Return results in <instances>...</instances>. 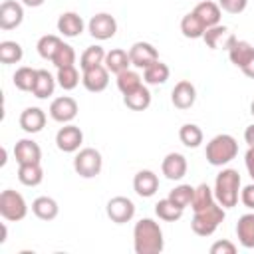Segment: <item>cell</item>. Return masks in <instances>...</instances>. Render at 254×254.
<instances>
[{"label": "cell", "instance_id": "1", "mask_svg": "<svg viewBox=\"0 0 254 254\" xmlns=\"http://www.w3.org/2000/svg\"><path fill=\"white\" fill-rule=\"evenodd\" d=\"M133 248L137 254H159L165 248V238L159 222L153 218H141L133 228Z\"/></svg>", "mask_w": 254, "mask_h": 254}, {"label": "cell", "instance_id": "2", "mask_svg": "<svg viewBox=\"0 0 254 254\" xmlns=\"http://www.w3.org/2000/svg\"><path fill=\"white\" fill-rule=\"evenodd\" d=\"M214 198L220 206L232 208L238 202V192H240V175L234 169H222L216 175L214 181Z\"/></svg>", "mask_w": 254, "mask_h": 254}, {"label": "cell", "instance_id": "3", "mask_svg": "<svg viewBox=\"0 0 254 254\" xmlns=\"http://www.w3.org/2000/svg\"><path fill=\"white\" fill-rule=\"evenodd\" d=\"M206 161L212 167H222L226 163H230L236 155H238V143L232 135L228 133H220L216 137H212L206 143Z\"/></svg>", "mask_w": 254, "mask_h": 254}, {"label": "cell", "instance_id": "4", "mask_svg": "<svg viewBox=\"0 0 254 254\" xmlns=\"http://www.w3.org/2000/svg\"><path fill=\"white\" fill-rule=\"evenodd\" d=\"M224 216H226L224 206H220L218 202H214L208 208L194 212V216L190 220V228L198 236H210L220 226V222L224 220Z\"/></svg>", "mask_w": 254, "mask_h": 254}, {"label": "cell", "instance_id": "5", "mask_svg": "<svg viewBox=\"0 0 254 254\" xmlns=\"http://www.w3.org/2000/svg\"><path fill=\"white\" fill-rule=\"evenodd\" d=\"M0 214L4 220L8 222H18L24 220L28 214V204L24 200V196L12 189L2 190L0 194Z\"/></svg>", "mask_w": 254, "mask_h": 254}, {"label": "cell", "instance_id": "6", "mask_svg": "<svg viewBox=\"0 0 254 254\" xmlns=\"http://www.w3.org/2000/svg\"><path fill=\"white\" fill-rule=\"evenodd\" d=\"M101 167H103V159H101V153L93 147H85L81 149L75 157H73V169L79 177L83 179H93L101 173Z\"/></svg>", "mask_w": 254, "mask_h": 254}, {"label": "cell", "instance_id": "7", "mask_svg": "<svg viewBox=\"0 0 254 254\" xmlns=\"http://www.w3.org/2000/svg\"><path fill=\"white\" fill-rule=\"evenodd\" d=\"M105 212L111 218V222L125 224L135 216V204L127 196H113V198H109V202L105 206Z\"/></svg>", "mask_w": 254, "mask_h": 254}, {"label": "cell", "instance_id": "8", "mask_svg": "<svg viewBox=\"0 0 254 254\" xmlns=\"http://www.w3.org/2000/svg\"><path fill=\"white\" fill-rule=\"evenodd\" d=\"M87 30H89V34L95 38V40H109V38H113L115 36V32H117V22H115V18L111 16V14H107V12H99V14H95V16H91V20H89V24H87Z\"/></svg>", "mask_w": 254, "mask_h": 254}, {"label": "cell", "instance_id": "9", "mask_svg": "<svg viewBox=\"0 0 254 254\" xmlns=\"http://www.w3.org/2000/svg\"><path fill=\"white\" fill-rule=\"evenodd\" d=\"M75 115H77V101L69 95L56 97L50 103V117L58 123H69L75 119Z\"/></svg>", "mask_w": 254, "mask_h": 254}, {"label": "cell", "instance_id": "10", "mask_svg": "<svg viewBox=\"0 0 254 254\" xmlns=\"http://www.w3.org/2000/svg\"><path fill=\"white\" fill-rule=\"evenodd\" d=\"M83 143V133L77 125L65 123L58 133H56V145L64 153H75L79 145Z\"/></svg>", "mask_w": 254, "mask_h": 254}, {"label": "cell", "instance_id": "11", "mask_svg": "<svg viewBox=\"0 0 254 254\" xmlns=\"http://www.w3.org/2000/svg\"><path fill=\"white\" fill-rule=\"evenodd\" d=\"M129 58H131V65H135L139 69H145V67H149L151 64H155L159 60V52L149 42H135L129 48Z\"/></svg>", "mask_w": 254, "mask_h": 254}, {"label": "cell", "instance_id": "12", "mask_svg": "<svg viewBox=\"0 0 254 254\" xmlns=\"http://www.w3.org/2000/svg\"><path fill=\"white\" fill-rule=\"evenodd\" d=\"M24 20V8L16 0H6L0 4V28L2 30H14Z\"/></svg>", "mask_w": 254, "mask_h": 254}, {"label": "cell", "instance_id": "13", "mask_svg": "<svg viewBox=\"0 0 254 254\" xmlns=\"http://www.w3.org/2000/svg\"><path fill=\"white\" fill-rule=\"evenodd\" d=\"M83 87L91 93H99L109 85V69L105 65H95L83 71Z\"/></svg>", "mask_w": 254, "mask_h": 254}, {"label": "cell", "instance_id": "14", "mask_svg": "<svg viewBox=\"0 0 254 254\" xmlns=\"http://www.w3.org/2000/svg\"><path fill=\"white\" fill-rule=\"evenodd\" d=\"M202 40H204V44H206L210 50H218V48L228 50V48L236 42V38L228 32V28H226V26H220V24H216V26H212V28H206Z\"/></svg>", "mask_w": 254, "mask_h": 254}, {"label": "cell", "instance_id": "15", "mask_svg": "<svg viewBox=\"0 0 254 254\" xmlns=\"http://www.w3.org/2000/svg\"><path fill=\"white\" fill-rule=\"evenodd\" d=\"M171 101L177 109H189L194 105L196 101V89L190 81L187 79H181L175 87H173V93H171Z\"/></svg>", "mask_w": 254, "mask_h": 254}, {"label": "cell", "instance_id": "16", "mask_svg": "<svg viewBox=\"0 0 254 254\" xmlns=\"http://www.w3.org/2000/svg\"><path fill=\"white\" fill-rule=\"evenodd\" d=\"M14 157L18 165H28V163H40L42 159V149L36 141L32 139H20L14 145Z\"/></svg>", "mask_w": 254, "mask_h": 254}, {"label": "cell", "instance_id": "17", "mask_svg": "<svg viewBox=\"0 0 254 254\" xmlns=\"http://www.w3.org/2000/svg\"><path fill=\"white\" fill-rule=\"evenodd\" d=\"M187 159L185 155L181 153H169L165 159H163V165H161V171L163 175L169 179V181H181L185 175H187Z\"/></svg>", "mask_w": 254, "mask_h": 254}, {"label": "cell", "instance_id": "18", "mask_svg": "<svg viewBox=\"0 0 254 254\" xmlns=\"http://www.w3.org/2000/svg\"><path fill=\"white\" fill-rule=\"evenodd\" d=\"M133 189H135V192H137L139 196L149 198V196H153V194L157 192V189H159V177H157L153 171L143 169V171H139V173L135 175V179H133Z\"/></svg>", "mask_w": 254, "mask_h": 254}, {"label": "cell", "instance_id": "19", "mask_svg": "<svg viewBox=\"0 0 254 254\" xmlns=\"http://www.w3.org/2000/svg\"><path fill=\"white\" fill-rule=\"evenodd\" d=\"M46 125V113L40 107H26L20 113V127L26 133H40Z\"/></svg>", "mask_w": 254, "mask_h": 254}, {"label": "cell", "instance_id": "20", "mask_svg": "<svg viewBox=\"0 0 254 254\" xmlns=\"http://www.w3.org/2000/svg\"><path fill=\"white\" fill-rule=\"evenodd\" d=\"M83 20L79 14L75 12H64L60 18H58V32L65 38H77L81 32H83Z\"/></svg>", "mask_w": 254, "mask_h": 254}, {"label": "cell", "instance_id": "21", "mask_svg": "<svg viewBox=\"0 0 254 254\" xmlns=\"http://www.w3.org/2000/svg\"><path fill=\"white\" fill-rule=\"evenodd\" d=\"M103 65L109 69V73H115V75L121 73V71H125V69H129V65H131L129 52H125V50H121V48L109 50V52L105 54Z\"/></svg>", "mask_w": 254, "mask_h": 254}, {"label": "cell", "instance_id": "22", "mask_svg": "<svg viewBox=\"0 0 254 254\" xmlns=\"http://www.w3.org/2000/svg\"><path fill=\"white\" fill-rule=\"evenodd\" d=\"M198 18H200V22L206 26V28H212V26H216V24H220V6L216 4V2H210V0H202V2H198L196 4V8L192 10Z\"/></svg>", "mask_w": 254, "mask_h": 254}, {"label": "cell", "instance_id": "23", "mask_svg": "<svg viewBox=\"0 0 254 254\" xmlns=\"http://www.w3.org/2000/svg\"><path fill=\"white\" fill-rule=\"evenodd\" d=\"M236 236L244 248H254V212L242 214L236 222Z\"/></svg>", "mask_w": 254, "mask_h": 254}, {"label": "cell", "instance_id": "24", "mask_svg": "<svg viewBox=\"0 0 254 254\" xmlns=\"http://www.w3.org/2000/svg\"><path fill=\"white\" fill-rule=\"evenodd\" d=\"M54 89H56V79H54V75H52L48 69H38L36 83H34V87H32L34 97H38V99H48L50 95H54Z\"/></svg>", "mask_w": 254, "mask_h": 254}, {"label": "cell", "instance_id": "25", "mask_svg": "<svg viewBox=\"0 0 254 254\" xmlns=\"http://www.w3.org/2000/svg\"><path fill=\"white\" fill-rule=\"evenodd\" d=\"M32 212L40 220H54L58 216V212H60V206L52 196H38L32 202Z\"/></svg>", "mask_w": 254, "mask_h": 254}, {"label": "cell", "instance_id": "26", "mask_svg": "<svg viewBox=\"0 0 254 254\" xmlns=\"http://www.w3.org/2000/svg\"><path fill=\"white\" fill-rule=\"evenodd\" d=\"M123 103L131 109V111H145L151 105V91L145 85H139L135 91L123 95Z\"/></svg>", "mask_w": 254, "mask_h": 254}, {"label": "cell", "instance_id": "27", "mask_svg": "<svg viewBox=\"0 0 254 254\" xmlns=\"http://www.w3.org/2000/svg\"><path fill=\"white\" fill-rule=\"evenodd\" d=\"M181 32H183L185 38L196 40V38H202V36H204L206 26L200 22V18H198L194 12H189V14L183 16V20H181Z\"/></svg>", "mask_w": 254, "mask_h": 254}, {"label": "cell", "instance_id": "28", "mask_svg": "<svg viewBox=\"0 0 254 254\" xmlns=\"http://www.w3.org/2000/svg\"><path fill=\"white\" fill-rule=\"evenodd\" d=\"M18 181L26 187H38L44 181V171L40 163H28L18 167Z\"/></svg>", "mask_w": 254, "mask_h": 254}, {"label": "cell", "instance_id": "29", "mask_svg": "<svg viewBox=\"0 0 254 254\" xmlns=\"http://www.w3.org/2000/svg\"><path fill=\"white\" fill-rule=\"evenodd\" d=\"M169 75H171L169 65L163 64V62H159V60L155 64H151L149 67L143 69V79L149 85H161V83H165L169 79Z\"/></svg>", "mask_w": 254, "mask_h": 254}, {"label": "cell", "instance_id": "30", "mask_svg": "<svg viewBox=\"0 0 254 254\" xmlns=\"http://www.w3.org/2000/svg\"><path fill=\"white\" fill-rule=\"evenodd\" d=\"M254 54V48L246 42V40H236L230 48H228V58L236 67H242Z\"/></svg>", "mask_w": 254, "mask_h": 254}, {"label": "cell", "instance_id": "31", "mask_svg": "<svg viewBox=\"0 0 254 254\" xmlns=\"http://www.w3.org/2000/svg\"><path fill=\"white\" fill-rule=\"evenodd\" d=\"M214 190L206 185V183H202V185H198L196 189H194V194H192V202H190V208L194 210V212H198V210H204V208H208L210 204H214Z\"/></svg>", "mask_w": 254, "mask_h": 254}, {"label": "cell", "instance_id": "32", "mask_svg": "<svg viewBox=\"0 0 254 254\" xmlns=\"http://www.w3.org/2000/svg\"><path fill=\"white\" fill-rule=\"evenodd\" d=\"M183 210H185V208L177 206L169 196H167V198H161V200L155 204V214H157L161 220H165V222H175V220H179V218L183 216Z\"/></svg>", "mask_w": 254, "mask_h": 254}, {"label": "cell", "instance_id": "33", "mask_svg": "<svg viewBox=\"0 0 254 254\" xmlns=\"http://www.w3.org/2000/svg\"><path fill=\"white\" fill-rule=\"evenodd\" d=\"M24 56V50L18 42H12V40H4L0 42V62L4 65H10V64H18Z\"/></svg>", "mask_w": 254, "mask_h": 254}, {"label": "cell", "instance_id": "34", "mask_svg": "<svg viewBox=\"0 0 254 254\" xmlns=\"http://www.w3.org/2000/svg\"><path fill=\"white\" fill-rule=\"evenodd\" d=\"M105 54H107V52H105L101 46H89V48H85V52H83L81 58H79V67L85 71V69H89V67L103 65Z\"/></svg>", "mask_w": 254, "mask_h": 254}, {"label": "cell", "instance_id": "35", "mask_svg": "<svg viewBox=\"0 0 254 254\" xmlns=\"http://www.w3.org/2000/svg\"><path fill=\"white\" fill-rule=\"evenodd\" d=\"M179 139L185 147L189 149H196L200 143H202V131L198 125L194 123H185L181 129H179Z\"/></svg>", "mask_w": 254, "mask_h": 254}, {"label": "cell", "instance_id": "36", "mask_svg": "<svg viewBox=\"0 0 254 254\" xmlns=\"http://www.w3.org/2000/svg\"><path fill=\"white\" fill-rule=\"evenodd\" d=\"M36 75H38V69L24 65V67H18L16 69V73L12 75V81H14V85L20 91H32V87L36 83Z\"/></svg>", "mask_w": 254, "mask_h": 254}, {"label": "cell", "instance_id": "37", "mask_svg": "<svg viewBox=\"0 0 254 254\" xmlns=\"http://www.w3.org/2000/svg\"><path fill=\"white\" fill-rule=\"evenodd\" d=\"M64 42L56 36V34H46V36H42L40 40H38V54L44 58V60H54V56H56V52L60 50V46H62Z\"/></svg>", "mask_w": 254, "mask_h": 254}, {"label": "cell", "instance_id": "38", "mask_svg": "<svg viewBox=\"0 0 254 254\" xmlns=\"http://www.w3.org/2000/svg\"><path fill=\"white\" fill-rule=\"evenodd\" d=\"M56 79H58V83H60L62 89L71 91V89H75L77 83H79V71L75 69V65H65V67H60V69H58Z\"/></svg>", "mask_w": 254, "mask_h": 254}, {"label": "cell", "instance_id": "39", "mask_svg": "<svg viewBox=\"0 0 254 254\" xmlns=\"http://www.w3.org/2000/svg\"><path fill=\"white\" fill-rule=\"evenodd\" d=\"M139 85H143V83H141V75H139L137 71L125 69V71L117 73V87H119V91H121L123 95L135 91Z\"/></svg>", "mask_w": 254, "mask_h": 254}, {"label": "cell", "instance_id": "40", "mask_svg": "<svg viewBox=\"0 0 254 254\" xmlns=\"http://www.w3.org/2000/svg\"><path fill=\"white\" fill-rule=\"evenodd\" d=\"M192 194H194V189H192L190 185H179V187H175V189L169 192V198H171L177 206L187 208V206L192 202Z\"/></svg>", "mask_w": 254, "mask_h": 254}, {"label": "cell", "instance_id": "41", "mask_svg": "<svg viewBox=\"0 0 254 254\" xmlns=\"http://www.w3.org/2000/svg\"><path fill=\"white\" fill-rule=\"evenodd\" d=\"M52 64L60 69V67H65V65H73L75 64V50L69 46V44H62L60 50L56 52Z\"/></svg>", "mask_w": 254, "mask_h": 254}, {"label": "cell", "instance_id": "42", "mask_svg": "<svg viewBox=\"0 0 254 254\" xmlns=\"http://www.w3.org/2000/svg\"><path fill=\"white\" fill-rule=\"evenodd\" d=\"M218 6H220V10H224L228 14H240L246 10L248 0H218Z\"/></svg>", "mask_w": 254, "mask_h": 254}, {"label": "cell", "instance_id": "43", "mask_svg": "<svg viewBox=\"0 0 254 254\" xmlns=\"http://www.w3.org/2000/svg\"><path fill=\"white\" fill-rule=\"evenodd\" d=\"M236 252V244H232L230 240H218L210 246V254H234Z\"/></svg>", "mask_w": 254, "mask_h": 254}, {"label": "cell", "instance_id": "44", "mask_svg": "<svg viewBox=\"0 0 254 254\" xmlns=\"http://www.w3.org/2000/svg\"><path fill=\"white\" fill-rule=\"evenodd\" d=\"M240 200L246 208L254 210V183L252 185H246L242 190H240Z\"/></svg>", "mask_w": 254, "mask_h": 254}, {"label": "cell", "instance_id": "45", "mask_svg": "<svg viewBox=\"0 0 254 254\" xmlns=\"http://www.w3.org/2000/svg\"><path fill=\"white\" fill-rule=\"evenodd\" d=\"M244 163H246V169H248L250 179L254 181V147H248V151L244 155Z\"/></svg>", "mask_w": 254, "mask_h": 254}, {"label": "cell", "instance_id": "46", "mask_svg": "<svg viewBox=\"0 0 254 254\" xmlns=\"http://www.w3.org/2000/svg\"><path fill=\"white\" fill-rule=\"evenodd\" d=\"M240 69H242V73H244V75H248V77H252V79H254V54H252V58H250V60H248Z\"/></svg>", "mask_w": 254, "mask_h": 254}, {"label": "cell", "instance_id": "47", "mask_svg": "<svg viewBox=\"0 0 254 254\" xmlns=\"http://www.w3.org/2000/svg\"><path fill=\"white\" fill-rule=\"evenodd\" d=\"M244 141L248 143V147H254V123L246 127V131H244Z\"/></svg>", "mask_w": 254, "mask_h": 254}, {"label": "cell", "instance_id": "48", "mask_svg": "<svg viewBox=\"0 0 254 254\" xmlns=\"http://www.w3.org/2000/svg\"><path fill=\"white\" fill-rule=\"evenodd\" d=\"M46 0H22V4H26V6H30V8H38V6H42Z\"/></svg>", "mask_w": 254, "mask_h": 254}, {"label": "cell", "instance_id": "49", "mask_svg": "<svg viewBox=\"0 0 254 254\" xmlns=\"http://www.w3.org/2000/svg\"><path fill=\"white\" fill-rule=\"evenodd\" d=\"M6 236H8V230H6V224H2V238H0V244L6 242Z\"/></svg>", "mask_w": 254, "mask_h": 254}, {"label": "cell", "instance_id": "50", "mask_svg": "<svg viewBox=\"0 0 254 254\" xmlns=\"http://www.w3.org/2000/svg\"><path fill=\"white\" fill-rule=\"evenodd\" d=\"M0 165H2V167L6 165V149H2V159H0Z\"/></svg>", "mask_w": 254, "mask_h": 254}, {"label": "cell", "instance_id": "51", "mask_svg": "<svg viewBox=\"0 0 254 254\" xmlns=\"http://www.w3.org/2000/svg\"><path fill=\"white\" fill-rule=\"evenodd\" d=\"M250 113H252V117H254V99H252V103H250Z\"/></svg>", "mask_w": 254, "mask_h": 254}]
</instances>
